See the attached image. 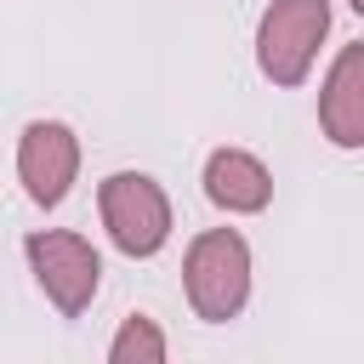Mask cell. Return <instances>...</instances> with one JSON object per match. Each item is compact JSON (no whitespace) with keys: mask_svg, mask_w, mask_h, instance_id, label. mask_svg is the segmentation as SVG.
Here are the masks:
<instances>
[{"mask_svg":"<svg viewBox=\"0 0 364 364\" xmlns=\"http://www.w3.org/2000/svg\"><path fill=\"white\" fill-rule=\"evenodd\" d=\"M188 301H193V313L199 318H210V324H222V318H233L239 307H245V296H250V250H245V239L233 233V228H210V233H199L193 245H188Z\"/></svg>","mask_w":364,"mask_h":364,"instance_id":"1","label":"cell"},{"mask_svg":"<svg viewBox=\"0 0 364 364\" xmlns=\"http://www.w3.org/2000/svg\"><path fill=\"white\" fill-rule=\"evenodd\" d=\"M324 28H330V0H273L262 17V34H256L262 74L273 85H301Z\"/></svg>","mask_w":364,"mask_h":364,"instance_id":"2","label":"cell"},{"mask_svg":"<svg viewBox=\"0 0 364 364\" xmlns=\"http://www.w3.org/2000/svg\"><path fill=\"white\" fill-rule=\"evenodd\" d=\"M102 222H108V233L125 256H154L171 233V205H165L154 176L119 171V176L102 182Z\"/></svg>","mask_w":364,"mask_h":364,"instance_id":"3","label":"cell"},{"mask_svg":"<svg viewBox=\"0 0 364 364\" xmlns=\"http://www.w3.org/2000/svg\"><path fill=\"white\" fill-rule=\"evenodd\" d=\"M28 262H34L40 290H46L68 318L85 313V301L97 296L102 262H97V250H91L80 233H28Z\"/></svg>","mask_w":364,"mask_h":364,"instance_id":"4","label":"cell"},{"mask_svg":"<svg viewBox=\"0 0 364 364\" xmlns=\"http://www.w3.org/2000/svg\"><path fill=\"white\" fill-rule=\"evenodd\" d=\"M74 165H80V148H74V131L57 125V119H34L23 131V148H17V171L28 182V199L34 205H57L74 182Z\"/></svg>","mask_w":364,"mask_h":364,"instance_id":"5","label":"cell"},{"mask_svg":"<svg viewBox=\"0 0 364 364\" xmlns=\"http://www.w3.org/2000/svg\"><path fill=\"white\" fill-rule=\"evenodd\" d=\"M318 119L336 148H364V46H341L318 97Z\"/></svg>","mask_w":364,"mask_h":364,"instance_id":"6","label":"cell"},{"mask_svg":"<svg viewBox=\"0 0 364 364\" xmlns=\"http://www.w3.org/2000/svg\"><path fill=\"white\" fill-rule=\"evenodd\" d=\"M205 193L222 210H262L273 199V176L262 159H250L245 148H216L205 165Z\"/></svg>","mask_w":364,"mask_h":364,"instance_id":"7","label":"cell"},{"mask_svg":"<svg viewBox=\"0 0 364 364\" xmlns=\"http://www.w3.org/2000/svg\"><path fill=\"white\" fill-rule=\"evenodd\" d=\"M108 358L114 364H159L165 358V341H159V330L148 318H125V330L114 336V353Z\"/></svg>","mask_w":364,"mask_h":364,"instance_id":"8","label":"cell"},{"mask_svg":"<svg viewBox=\"0 0 364 364\" xmlns=\"http://www.w3.org/2000/svg\"><path fill=\"white\" fill-rule=\"evenodd\" d=\"M353 11H358V17H364V0H353Z\"/></svg>","mask_w":364,"mask_h":364,"instance_id":"9","label":"cell"}]
</instances>
